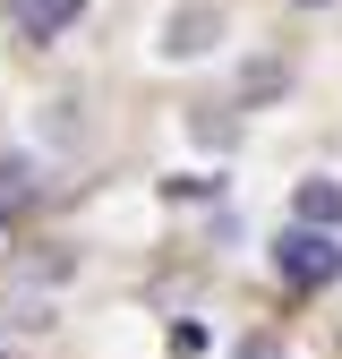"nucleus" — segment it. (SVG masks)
<instances>
[{
	"label": "nucleus",
	"instance_id": "obj_1",
	"mask_svg": "<svg viewBox=\"0 0 342 359\" xmlns=\"http://www.w3.org/2000/svg\"><path fill=\"white\" fill-rule=\"evenodd\" d=\"M274 265H282V283H291V291H325V283L342 274V248H334L325 231H308V222H299V231L274 240Z\"/></svg>",
	"mask_w": 342,
	"mask_h": 359
},
{
	"label": "nucleus",
	"instance_id": "obj_2",
	"mask_svg": "<svg viewBox=\"0 0 342 359\" xmlns=\"http://www.w3.org/2000/svg\"><path fill=\"white\" fill-rule=\"evenodd\" d=\"M9 18H18L26 43H43V34H60V26L77 18V0H9Z\"/></svg>",
	"mask_w": 342,
	"mask_h": 359
},
{
	"label": "nucleus",
	"instance_id": "obj_3",
	"mask_svg": "<svg viewBox=\"0 0 342 359\" xmlns=\"http://www.w3.org/2000/svg\"><path fill=\"white\" fill-rule=\"evenodd\" d=\"M299 222H308V231L342 222V180H299Z\"/></svg>",
	"mask_w": 342,
	"mask_h": 359
},
{
	"label": "nucleus",
	"instance_id": "obj_4",
	"mask_svg": "<svg viewBox=\"0 0 342 359\" xmlns=\"http://www.w3.org/2000/svg\"><path fill=\"white\" fill-rule=\"evenodd\" d=\"M26 197H34V171H26V163L9 154V163H0V222H9V214H18Z\"/></svg>",
	"mask_w": 342,
	"mask_h": 359
},
{
	"label": "nucleus",
	"instance_id": "obj_5",
	"mask_svg": "<svg viewBox=\"0 0 342 359\" xmlns=\"http://www.w3.org/2000/svg\"><path fill=\"white\" fill-rule=\"evenodd\" d=\"M231 359H282V342H274V334H256V342H240Z\"/></svg>",
	"mask_w": 342,
	"mask_h": 359
}]
</instances>
